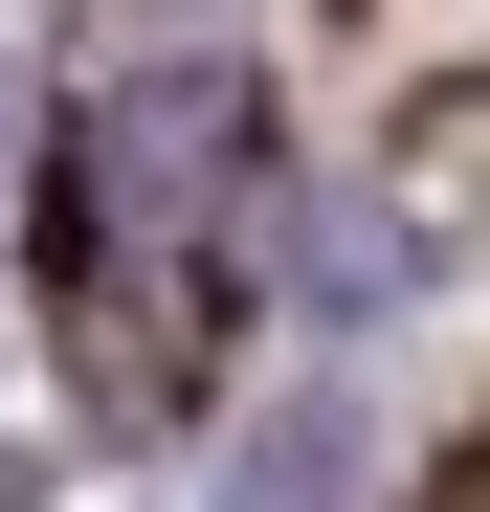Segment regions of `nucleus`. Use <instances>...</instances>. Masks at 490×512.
Listing matches in <instances>:
<instances>
[{
  "mask_svg": "<svg viewBox=\"0 0 490 512\" xmlns=\"http://www.w3.org/2000/svg\"><path fill=\"white\" fill-rule=\"evenodd\" d=\"M245 179H268V90L245 67H134L67 134V379L90 423H179L245 290Z\"/></svg>",
  "mask_w": 490,
  "mask_h": 512,
  "instance_id": "1",
  "label": "nucleus"
},
{
  "mask_svg": "<svg viewBox=\"0 0 490 512\" xmlns=\"http://www.w3.org/2000/svg\"><path fill=\"white\" fill-rule=\"evenodd\" d=\"M223 512H357V401H335V379L268 401V423H245V468H223Z\"/></svg>",
  "mask_w": 490,
  "mask_h": 512,
  "instance_id": "2",
  "label": "nucleus"
},
{
  "mask_svg": "<svg viewBox=\"0 0 490 512\" xmlns=\"http://www.w3.org/2000/svg\"><path fill=\"white\" fill-rule=\"evenodd\" d=\"M446 512H490V446H468V468H446Z\"/></svg>",
  "mask_w": 490,
  "mask_h": 512,
  "instance_id": "3",
  "label": "nucleus"
},
{
  "mask_svg": "<svg viewBox=\"0 0 490 512\" xmlns=\"http://www.w3.org/2000/svg\"><path fill=\"white\" fill-rule=\"evenodd\" d=\"M0 156H23V90H0Z\"/></svg>",
  "mask_w": 490,
  "mask_h": 512,
  "instance_id": "4",
  "label": "nucleus"
}]
</instances>
